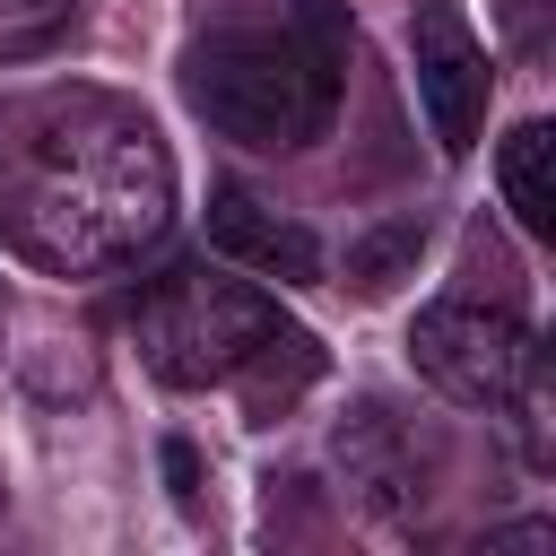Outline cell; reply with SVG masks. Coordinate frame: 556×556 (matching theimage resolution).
Wrapping results in <instances>:
<instances>
[{"label": "cell", "mask_w": 556, "mask_h": 556, "mask_svg": "<svg viewBox=\"0 0 556 556\" xmlns=\"http://www.w3.org/2000/svg\"><path fill=\"white\" fill-rule=\"evenodd\" d=\"M174 217L165 139L113 96H43L0 139V235L35 269L96 278L139 261Z\"/></svg>", "instance_id": "1"}, {"label": "cell", "mask_w": 556, "mask_h": 556, "mask_svg": "<svg viewBox=\"0 0 556 556\" xmlns=\"http://www.w3.org/2000/svg\"><path fill=\"white\" fill-rule=\"evenodd\" d=\"M182 104L243 148H304L339 113V43L313 17L217 26L182 52Z\"/></svg>", "instance_id": "2"}, {"label": "cell", "mask_w": 556, "mask_h": 556, "mask_svg": "<svg viewBox=\"0 0 556 556\" xmlns=\"http://www.w3.org/2000/svg\"><path fill=\"white\" fill-rule=\"evenodd\" d=\"M278 304L243 278H217V269H165L139 287L130 304V339H139V365L174 391H208V382H235L243 356L269 339Z\"/></svg>", "instance_id": "3"}, {"label": "cell", "mask_w": 556, "mask_h": 556, "mask_svg": "<svg viewBox=\"0 0 556 556\" xmlns=\"http://www.w3.org/2000/svg\"><path fill=\"white\" fill-rule=\"evenodd\" d=\"M530 356H539V330L513 304H486V295H443L408 330V365L452 408H504L513 382L530 374Z\"/></svg>", "instance_id": "4"}, {"label": "cell", "mask_w": 556, "mask_h": 556, "mask_svg": "<svg viewBox=\"0 0 556 556\" xmlns=\"http://www.w3.org/2000/svg\"><path fill=\"white\" fill-rule=\"evenodd\" d=\"M408 61H417V104H426V130L443 156H469L478 148V122H486V43L469 35L460 9L426 0L408 17Z\"/></svg>", "instance_id": "5"}, {"label": "cell", "mask_w": 556, "mask_h": 556, "mask_svg": "<svg viewBox=\"0 0 556 556\" xmlns=\"http://www.w3.org/2000/svg\"><path fill=\"white\" fill-rule=\"evenodd\" d=\"M208 252L235 261V269H252V278H269V287H313L321 278V243L295 217H278L269 200H252L243 182L208 191Z\"/></svg>", "instance_id": "6"}, {"label": "cell", "mask_w": 556, "mask_h": 556, "mask_svg": "<svg viewBox=\"0 0 556 556\" xmlns=\"http://www.w3.org/2000/svg\"><path fill=\"white\" fill-rule=\"evenodd\" d=\"M339 469H348V486H356L365 513H408V504L426 495L417 443H400V426H391L382 408H356V417L339 426Z\"/></svg>", "instance_id": "7"}, {"label": "cell", "mask_w": 556, "mask_h": 556, "mask_svg": "<svg viewBox=\"0 0 556 556\" xmlns=\"http://www.w3.org/2000/svg\"><path fill=\"white\" fill-rule=\"evenodd\" d=\"M495 182H504V208L530 243L556 235V130L547 122H513L504 148H495Z\"/></svg>", "instance_id": "8"}, {"label": "cell", "mask_w": 556, "mask_h": 556, "mask_svg": "<svg viewBox=\"0 0 556 556\" xmlns=\"http://www.w3.org/2000/svg\"><path fill=\"white\" fill-rule=\"evenodd\" d=\"M313 374H321V348H313V330H295V321H269V339L243 356L235 391H243V408H252V417H269V408H287V400H295Z\"/></svg>", "instance_id": "9"}, {"label": "cell", "mask_w": 556, "mask_h": 556, "mask_svg": "<svg viewBox=\"0 0 556 556\" xmlns=\"http://www.w3.org/2000/svg\"><path fill=\"white\" fill-rule=\"evenodd\" d=\"M417 243H426V226H417V217H400V226H374L365 243H348V278H356L365 295H382V287H391L408 261H417Z\"/></svg>", "instance_id": "10"}, {"label": "cell", "mask_w": 556, "mask_h": 556, "mask_svg": "<svg viewBox=\"0 0 556 556\" xmlns=\"http://www.w3.org/2000/svg\"><path fill=\"white\" fill-rule=\"evenodd\" d=\"M61 26H70V0H0V61L52 43Z\"/></svg>", "instance_id": "11"}, {"label": "cell", "mask_w": 556, "mask_h": 556, "mask_svg": "<svg viewBox=\"0 0 556 556\" xmlns=\"http://www.w3.org/2000/svg\"><path fill=\"white\" fill-rule=\"evenodd\" d=\"M504 35H513L521 61H539L547 52V0H504Z\"/></svg>", "instance_id": "12"}]
</instances>
